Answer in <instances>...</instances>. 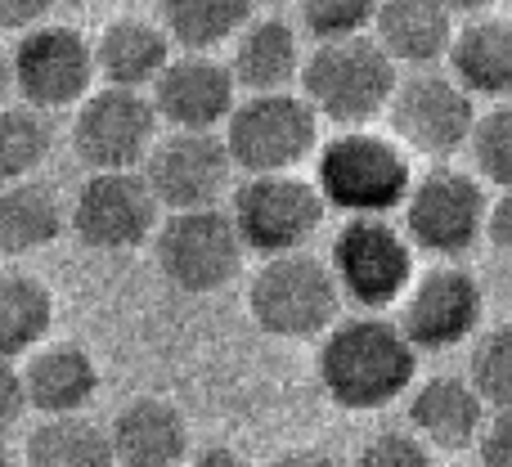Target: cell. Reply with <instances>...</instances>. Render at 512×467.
Masks as SVG:
<instances>
[{
  "label": "cell",
  "instance_id": "40",
  "mask_svg": "<svg viewBox=\"0 0 512 467\" xmlns=\"http://www.w3.org/2000/svg\"><path fill=\"white\" fill-rule=\"evenodd\" d=\"M445 5H450L454 14H481V9L499 5V0H445Z\"/></svg>",
  "mask_w": 512,
  "mask_h": 467
},
{
  "label": "cell",
  "instance_id": "15",
  "mask_svg": "<svg viewBox=\"0 0 512 467\" xmlns=\"http://www.w3.org/2000/svg\"><path fill=\"white\" fill-rule=\"evenodd\" d=\"M481 306H486V292L477 274L459 265H436L427 274H414L396 324L405 328L414 351H450L481 328Z\"/></svg>",
  "mask_w": 512,
  "mask_h": 467
},
{
  "label": "cell",
  "instance_id": "12",
  "mask_svg": "<svg viewBox=\"0 0 512 467\" xmlns=\"http://www.w3.org/2000/svg\"><path fill=\"white\" fill-rule=\"evenodd\" d=\"M95 41L68 23H41L14 45V90L41 113L77 108L95 90Z\"/></svg>",
  "mask_w": 512,
  "mask_h": 467
},
{
  "label": "cell",
  "instance_id": "17",
  "mask_svg": "<svg viewBox=\"0 0 512 467\" xmlns=\"http://www.w3.org/2000/svg\"><path fill=\"white\" fill-rule=\"evenodd\" d=\"M108 441L117 467H185L194 450L185 414L158 396H140L117 409V418L108 423Z\"/></svg>",
  "mask_w": 512,
  "mask_h": 467
},
{
  "label": "cell",
  "instance_id": "3",
  "mask_svg": "<svg viewBox=\"0 0 512 467\" xmlns=\"http://www.w3.org/2000/svg\"><path fill=\"white\" fill-rule=\"evenodd\" d=\"M315 185L324 203L346 216H387L405 207L409 189H414L409 149L396 135L369 131V126L337 131L319 149Z\"/></svg>",
  "mask_w": 512,
  "mask_h": 467
},
{
  "label": "cell",
  "instance_id": "32",
  "mask_svg": "<svg viewBox=\"0 0 512 467\" xmlns=\"http://www.w3.org/2000/svg\"><path fill=\"white\" fill-rule=\"evenodd\" d=\"M355 467H432V450L414 432H378L364 441Z\"/></svg>",
  "mask_w": 512,
  "mask_h": 467
},
{
  "label": "cell",
  "instance_id": "20",
  "mask_svg": "<svg viewBox=\"0 0 512 467\" xmlns=\"http://www.w3.org/2000/svg\"><path fill=\"white\" fill-rule=\"evenodd\" d=\"M373 41L409 68H432L454 45V9L445 0H378Z\"/></svg>",
  "mask_w": 512,
  "mask_h": 467
},
{
  "label": "cell",
  "instance_id": "14",
  "mask_svg": "<svg viewBox=\"0 0 512 467\" xmlns=\"http://www.w3.org/2000/svg\"><path fill=\"white\" fill-rule=\"evenodd\" d=\"M144 180L158 194L162 212H198L221 207L234 176V158L225 149V135L216 131H171L144 158Z\"/></svg>",
  "mask_w": 512,
  "mask_h": 467
},
{
  "label": "cell",
  "instance_id": "38",
  "mask_svg": "<svg viewBox=\"0 0 512 467\" xmlns=\"http://www.w3.org/2000/svg\"><path fill=\"white\" fill-rule=\"evenodd\" d=\"M265 467H337V463L328 459L324 450H306V445H301V450H288V454H279V459H270Z\"/></svg>",
  "mask_w": 512,
  "mask_h": 467
},
{
  "label": "cell",
  "instance_id": "13",
  "mask_svg": "<svg viewBox=\"0 0 512 467\" xmlns=\"http://www.w3.org/2000/svg\"><path fill=\"white\" fill-rule=\"evenodd\" d=\"M387 117H391V135L409 153L454 158L459 149L472 144L481 113L454 77H445V72H409V77H400L396 95H391Z\"/></svg>",
  "mask_w": 512,
  "mask_h": 467
},
{
  "label": "cell",
  "instance_id": "21",
  "mask_svg": "<svg viewBox=\"0 0 512 467\" xmlns=\"http://www.w3.org/2000/svg\"><path fill=\"white\" fill-rule=\"evenodd\" d=\"M306 54H301V36L283 18H252L239 36H234L230 72L243 90L252 95H270V90H288L301 81Z\"/></svg>",
  "mask_w": 512,
  "mask_h": 467
},
{
  "label": "cell",
  "instance_id": "34",
  "mask_svg": "<svg viewBox=\"0 0 512 467\" xmlns=\"http://www.w3.org/2000/svg\"><path fill=\"white\" fill-rule=\"evenodd\" d=\"M23 409H27L23 369H14V360H0V441L14 432V423H18Z\"/></svg>",
  "mask_w": 512,
  "mask_h": 467
},
{
  "label": "cell",
  "instance_id": "16",
  "mask_svg": "<svg viewBox=\"0 0 512 467\" xmlns=\"http://www.w3.org/2000/svg\"><path fill=\"white\" fill-rule=\"evenodd\" d=\"M149 99L171 131H216L239 108V81L216 54H176L149 86Z\"/></svg>",
  "mask_w": 512,
  "mask_h": 467
},
{
  "label": "cell",
  "instance_id": "5",
  "mask_svg": "<svg viewBox=\"0 0 512 467\" xmlns=\"http://www.w3.org/2000/svg\"><path fill=\"white\" fill-rule=\"evenodd\" d=\"M221 135L234 158V171L283 176V171H297L319 149V113L306 104V95L270 90V95L239 99Z\"/></svg>",
  "mask_w": 512,
  "mask_h": 467
},
{
  "label": "cell",
  "instance_id": "8",
  "mask_svg": "<svg viewBox=\"0 0 512 467\" xmlns=\"http://www.w3.org/2000/svg\"><path fill=\"white\" fill-rule=\"evenodd\" d=\"M158 108L144 90L99 86L72 113V153L86 171H135L158 144Z\"/></svg>",
  "mask_w": 512,
  "mask_h": 467
},
{
  "label": "cell",
  "instance_id": "24",
  "mask_svg": "<svg viewBox=\"0 0 512 467\" xmlns=\"http://www.w3.org/2000/svg\"><path fill=\"white\" fill-rule=\"evenodd\" d=\"M63 230H68V207L59 203L54 185L36 176L0 185V252L5 256L41 252Z\"/></svg>",
  "mask_w": 512,
  "mask_h": 467
},
{
  "label": "cell",
  "instance_id": "1",
  "mask_svg": "<svg viewBox=\"0 0 512 467\" xmlns=\"http://www.w3.org/2000/svg\"><path fill=\"white\" fill-rule=\"evenodd\" d=\"M418 351L396 319L378 310L337 319L319 346V387L346 414L387 409L414 387Z\"/></svg>",
  "mask_w": 512,
  "mask_h": 467
},
{
  "label": "cell",
  "instance_id": "36",
  "mask_svg": "<svg viewBox=\"0 0 512 467\" xmlns=\"http://www.w3.org/2000/svg\"><path fill=\"white\" fill-rule=\"evenodd\" d=\"M486 238L499 247V252H508V256H512V189H499L495 203H490Z\"/></svg>",
  "mask_w": 512,
  "mask_h": 467
},
{
  "label": "cell",
  "instance_id": "11",
  "mask_svg": "<svg viewBox=\"0 0 512 467\" xmlns=\"http://www.w3.org/2000/svg\"><path fill=\"white\" fill-rule=\"evenodd\" d=\"M162 203L144 171H90L68 207V230L90 252H131L158 234Z\"/></svg>",
  "mask_w": 512,
  "mask_h": 467
},
{
  "label": "cell",
  "instance_id": "27",
  "mask_svg": "<svg viewBox=\"0 0 512 467\" xmlns=\"http://www.w3.org/2000/svg\"><path fill=\"white\" fill-rule=\"evenodd\" d=\"M23 467H117L108 427L90 423L81 414L45 418L27 432Z\"/></svg>",
  "mask_w": 512,
  "mask_h": 467
},
{
  "label": "cell",
  "instance_id": "18",
  "mask_svg": "<svg viewBox=\"0 0 512 467\" xmlns=\"http://www.w3.org/2000/svg\"><path fill=\"white\" fill-rule=\"evenodd\" d=\"M486 418L490 409L477 396V387L468 378H454V373H436V378H427L409 396V432L423 436L436 450H468V445H477Z\"/></svg>",
  "mask_w": 512,
  "mask_h": 467
},
{
  "label": "cell",
  "instance_id": "42",
  "mask_svg": "<svg viewBox=\"0 0 512 467\" xmlns=\"http://www.w3.org/2000/svg\"><path fill=\"white\" fill-rule=\"evenodd\" d=\"M477 467H481V463H477Z\"/></svg>",
  "mask_w": 512,
  "mask_h": 467
},
{
  "label": "cell",
  "instance_id": "19",
  "mask_svg": "<svg viewBox=\"0 0 512 467\" xmlns=\"http://www.w3.org/2000/svg\"><path fill=\"white\" fill-rule=\"evenodd\" d=\"M23 391H27V409H36L45 418L81 414L99 391V364L77 342L36 346L23 364Z\"/></svg>",
  "mask_w": 512,
  "mask_h": 467
},
{
  "label": "cell",
  "instance_id": "10",
  "mask_svg": "<svg viewBox=\"0 0 512 467\" xmlns=\"http://www.w3.org/2000/svg\"><path fill=\"white\" fill-rule=\"evenodd\" d=\"M324 194L315 180H301L297 171L283 176H248V185H239L230 203V216L239 225L248 252L261 256H288L306 252V243L324 225Z\"/></svg>",
  "mask_w": 512,
  "mask_h": 467
},
{
  "label": "cell",
  "instance_id": "23",
  "mask_svg": "<svg viewBox=\"0 0 512 467\" xmlns=\"http://www.w3.org/2000/svg\"><path fill=\"white\" fill-rule=\"evenodd\" d=\"M450 68L468 95L512 99V18H472L454 32Z\"/></svg>",
  "mask_w": 512,
  "mask_h": 467
},
{
  "label": "cell",
  "instance_id": "30",
  "mask_svg": "<svg viewBox=\"0 0 512 467\" xmlns=\"http://www.w3.org/2000/svg\"><path fill=\"white\" fill-rule=\"evenodd\" d=\"M373 14H378V0H297L301 32L315 36V45L373 32Z\"/></svg>",
  "mask_w": 512,
  "mask_h": 467
},
{
  "label": "cell",
  "instance_id": "22",
  "mask_svg": "<svg viewBox=\"0 0 512 467\" xmlns=\"http://www.w3.org/2000/svg\"><path fill=\"white\" fill-rule=\"evenodd\" d=\"M171 63V36L149 18H113L95 36V68L104 86L149 90Z\"/></svg>",
  "mask_w": 512,
  "mask_h": 467
},
{
  "label": "cell",
  "instance_id": "2",
  "mask_svg": "<svg viewBox=\"0 0 512 467\" xmlns=\"http://www.w3.org/2000/svg\"><path fill=\"white\" fill-rule=\"evenodd\" d=\"M301 95L319 113V122H333L342 131L369 126L391 108V95L400 86L396 59L373 36L351 41H324L306 54L301 68Z\"/></svg>",
  "mask_w": 512,
  "mask_h": 467
},
{
  "label": "cell",
  "instance_id": "7",
  "mask_svg": "<svg viewBox=\"0 0 512 467\" xmlns=\"http://www.w3.org/2000/svg\"><path fill=\"white\" fill-rule=\"evenodd\" d=\"M328 265L351 306L382 310L405 301L414 283V243L405 230L387 225V216H351L333 238Z\"/></svg>",
  "mask_w": 512,
  "mask_h": 467
},
{
  "label": "cell",
  "instance_id": "33",
  "mask_svg": "<svg viewBox=\"0 0 512 467\" xmlns=\"http://www.w3.org/2000/svg\"><path fill=\"white\" fill-rule=\"evenodd\" d=\"M481 467H512V409H495L477 441Z\"/></svg>",
  "mask_w": 512,
  "mask_h": 467
},
{
  "label": "cell",
  "instance_id": "37",
  "mask_svg": "<svg viewBox=\"0 0 512 467\" xmlns=\"http://www.w3.org/2000/svg\"><path fill=\"white\" fill-rule=\"evenodd\" d=\"M185 467H248L230 445H203V450H189Z\"/></svg>",
  "mask_w": 512,
  "mask_h": 467
},
{
  "label": "cell",
  "instance_id": "4",
  "mask_svg": "<svg viewBox=\"0 0 512 467\" xmlns=\"http://www.w3.org/2000/svg\"><path fill=\"white\" fill-rule=\"evenodd\" d=\"M342 288L333 279V265L315 252L265 256V265L248 283V310L256 328L283 342H310L337 324Z\"/></svg>",
  "mask_w": 512,
  "mask_h": 467
},
{
  "label": "cell",
  "instance_id": "29",
  "mask_svg": "<svg viewBox=\"0 0 512 467\" xmlns=\"http://www.w3.org/2000/svg\"><path fill=\"white\" fill-rule=\"evenodd\" d=\"M468 382L486 409H512V324H495L477 337L468 360Z\"/></svg>",
  "mask_w": 512,
  "mask_h": 467
},
{
  "label": "cell",
  "instance_id": "39",
  "mask_svg": "<svg viewBox=\"0 0 512 467\" xmlns=\"http://www.w3.org/2000/svg\"><path fill=\"white\" fill-rule=\"evenodd\" d=\"M9 95H18V90H14V50H5V45H0V108L9 104Z\"/></svg>",
  "mask_w": 512,
  "mask_h": 467
},
{
  "label": "cell",
  "instance_id": "9",
  "mask_svg": "<svg viewBox=\"0 0 512 467\" xmlns=\"http://www.w3.org/2000/svg\"><path fill=\"white\" fill-rule=\"evenodd\" d=\"M490 198L472 171L459 167H432L414 180L405 198V234L414 252L427 256H463L486 238Z\"/></svg>",
  "mask_w": 512,
  "mask_h": 467
},
{
  "label": "cell",
  "instance_id": "41",
  "mask_svg": "<svg viewBox=\"0 0 512 467\" xmlns=\"http://www.w3.org/2000/svg\"><path fill=\"white\" fill-rule=\"evenodd\" d=\"M0 467H18V459L5 450V441H0Z\"/></svg>",
  "mask_w": 512,
  "mask_h": 467
},
{
  "label": "cell",
  "instance_id": "28",
  "mask_svg": "<svg viewBox=\"0 0 512 467\" xmlns=\"http://www.w3.org/2000/svg\"><path fill=\"white\" fill-rule=\"evenodd\" d=\"M50 149H54L50 113H41L32 104L0 108V185L32 180L36 167L50 158Z\"/></svg>",
  "mask_w": 512,
  "mask_h": 467
},
{
  "label": "cell",
  "instance_id": "25",
  "mask_svg": "<svg viewBox=\"0 0 512 467\" xmlns=\"http://www.w3.org/2000/svg\"><path fill=\"white\" fill-rule=\"evenodd\" d=\"M54 297L36 274L0 270V360H23L50 337Z\"/></svg>",
  "mask_w": 512,
  "mask_h": 467
},
{
  "label": "cell",
  "instance_id": "6",
  "mask_svg": "<svg viewBox=\"0 0 512 467\" xmlns=\"http://www.w3.org/2000/svg\"><path fill=\"white\" fill-rule=\"evenodd\" d=\"M243 252H248V243H243L239 225L225 207L171 212L153 234L158 274L189 297L230 288L243 270Z\"/></svg>",
  "mask_w": 512,
  "mask_h": 467
},
{
  "label": "cell",
  "instance_id": "26",
  "mask_svg": "<svg viewBox=\"0 0 512 467\" xmlns=\"http://www.w3.org/2000/svg\"><path fill=\"white\" fill-rule=\"evenodd\" d=\"M162 32L185 54H212L216 45H234V36L252 23V0H158Z\"/></svg>",
  "mask_w": 512,
  "mask_h": 467
},
{
  "label": "cell",
  "instance_id": "35",
  "mask_svg": "<svg viewBox=\"0 0 512 467\" xmlns=\"http://www.w3.org/2000/svg\"><path fill=\"white\" fill-rule=\"evenodd\" d=\"M54 0H0V32H32V27L50 23Z\"/></svg>",
  "mask_w": 512,
  "mask_h": 467
},
{
  "label": "cell",
  "instance_id": "31",
  "mask_svg": "<svg viewBox=\"0 0 512 467\" xmlns=\"http://www.w3.org/2000/svg\"><path fill=\"white\" fill-rule=\"evenodd\" d=\"M472 158L477 171L499 189H512V99H499L490 113L477 117V131H472Z\"/></svg>",
  "mask_w": 512,
  "mask_h": 467
}]
</instances>
